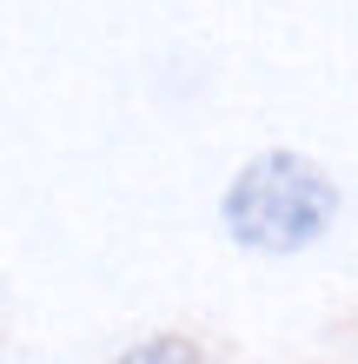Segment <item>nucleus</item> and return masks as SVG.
<instances>
[{
  "label": "nucleus",
  "instance_id": "f257e3e1",
  "mask_svg": "<svg viewBox=\"0 0 358 364\" xmlns=\"http://www.w3.org/2000/svg\"><path fill=\"white\" fill-rule=\"evenodd\" d=\"M219 219H226V239L259 252V259H292V252L319 245L332 219H339V186L319 159L305 153H285V146H272V153L246 159L233 186H226L219 199Z\"/></svg>",
  "mask_w": 358,
  "mask_h": 364
},
{
  "label": "nucleus",
  "instance_id": "f03ea898",
  "mask_svg": "<svg viewBox=\"0 0 358 364\" xmlns=\"http://www.w3.org/2000/svg\"><path fill=\"white\" fill-rule=\"evenodd\" d=\"M113 364H206V351L193 338H179V331H153V338H139V345H126Z\"/></svg>",
  "mask_w": 358,
  "mask_h": 364
}]
</instances>
